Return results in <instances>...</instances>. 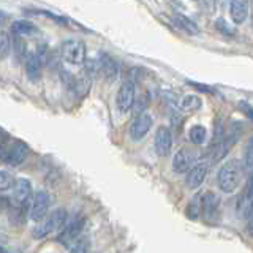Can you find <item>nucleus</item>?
I'll return each instance as SVG.
<instances>
[{
	"mask_svg": "<svg viewBox=\"0 0 253 253\" xmlns=\"http://www.w3.org/2000/svg\"><path fill=\"white\" fill-rule=\"evenodd\" d=\"M10 51H11V40L6 32L0 30V59L8 57Z\"/></svg>",
	"mask_w": 253,
	"mask_h": 253,
	"instance_id": "obj_23",
	"label": "nucleus"
},
{
	"mask_svg": "<svg viewBox=\"0 0 253 253\" xmlns=\"http://www.w3.org/2000/svg\"><path fill=\"white\" fill-rule=\"evenodd\" d=\"M195 152L188 147H182L180 150H177L176 155L172 158V169L177 174H185L188 172V169L192 168L195 163Z\"/></svg>",
	"mask_w": 253,
	"mask_h": 253,
	"instance_id": "obj_10",
	"label": "nucleus"
},
{
	"mask_svg": "<svg viewBox=\"0 0 253 253\" xmlns=\"http://www.w3.org/2000/svg\"><path fill=\"white\" fill-rule=\"evenodd\" d=\"M29 157V147L22 141H13L10 144L0 142V162L10 166H19Z\"/></svg>",
	"mask_w": 253,
	"mask_h": 253,
	"instance_id": "obj_3",
	"label": "nucleus"
},
{
	"mask_svg": "<svg viewBox=\"0 0 253 253\" xmlns=\"http://www.w3.org/2000/svg\"><path fill=\"white\" fill-rule=\"evenodd\" d=\"M14 52L18 54L19 59H24V57H27V55H29L26 42L21 38V35H14Z\"/></svg>",
	"mask_w": 253,
	"mask_h": 253,
	"instance_id": "obj_25",
	"label": "nucleus"
},
{
	"mask_svg": "<svg viewBox=\"0 0 253 253\" xmlns=\"http://www.w3.org/2000/svg\"><path fill=\"white\" fill-rule=\"evenodd\" d=\"M188 136L193 144L200 146L206 141V138H208V130H206V126L203 125H193L188 131Z\"/></svg>",
	"mask_w": 253,
	"mask_h": 253,
	"instance_id": "obj_20",
	"label": "nucleus"
},
{
	"mask_svg": "<svg viewBox=\"0 0 253 253\" xmlns=\"http://www.w3.org/2000/svg\"><path fill=\"white\" fill-rule=\"evenodd\" d=\"M11 27H13L14 35H32V34H35V32H37V27L34 26V24L26 21V19L13 22Z\"/></svg>",
	"mask_w": 253,
	"mask_h": 253,
	"instance_id": "obj_19",
	"label": "nucleus"
},
{
	"mask_svg": "<svg viewBox=\"0 0 253 253\" xmlns=\"http://www.w3.org/2000/svg\"><path fill=\"white\" fill-rule=\"evenodd\" d=\"M241 108H242V111H244L245 114L250 116V117L253 119V108H252V106H249L247 103H241Z\"/></svg>",
	"mask_w": 253,
	"mask_h": 253,
	"instance_id": "obj_30",
	"label": "nucleus"
},
{
	"mask_svg": "<svg viewBox=\"0 0 253 253\" xmlns=\"http://www.w3.org/2000/svg\"><path fill=\"white\" fill-rule=\"evenodd\" d=\"M152 125H154V119L147 113L136 116L130 125V138L133 141H141L149 133V130L152 128Z\"/></svg>",
	"mask_w": 253,
	"mask_h": 253,
	"instance_id": "obj_8",
	"label": "nucleus"
},
{
	"mask_svg": "<svg viewBox=\"0 0 253 253\" xmlns=\"http://www.w3.org/2000/svg\"><path fill=\"white\" fill-rule=\"evenodd\" d=\"M14 177L8 171L0 169V192H6V190L13 188Z\"/></svg>",
	"mask_w": 253,
	"mask_h": 253,
	"instance_id": "obj_24",
	"label": "nucleus"
},
{
	"mask_svg": "<svg viewBox=\"0 0 253 253\" xmlns=\"http://www.w3.org/2000/svg\"><path fill=\"white\" fill-rule=\"evenodd\" d=\"M42 68H43V60L37 52H30L26 57V75L29 81L38 83L42 79Z\"/></svg>",
	"mask_w": 253,
	"mask_h": 253,
	"instance_id": "obj_15",
	"label": "nucleus"
},
{
	"mask_svg": "<svg viewBox=\"0 0 253 253\" xmlns=\"http://www.w3.org/2000/svg\"><path fill=\"white\" fill-rule=\"evenodd\" d=\"M87 249H89V241H87V237H78V239L71 244L70 253H87Z\"/></svg>",
	"mask_w": 253,
	"mask_h": 253,
	"instance_id": "obj_27",
	"label": "nucleus"
},
{
	"mask_svg": "<svg viewBox=\"0 0 253 253\" xmlns=\"http://www.w3.org/2000/svg\"><path fill=\"white\" fill-rule=\"evenodd\" d=\"M177 106L182 113H195L203 106V100L198 95H185L179 100Z\"/></svg>",
	"mask_w": 253,
	"mask_h": 253,
	"instance_id": "obj_18",
	"label": "nucleus"
},
{
	"mask_svg": "<svg viewBox=\"0 0 253 253\" xmlns=\"http://www.w3.org/2000/svg\"><path fill=\"white\" fill-rule=\"evenodd\" d=\"M32 184L29 179H16L13 185V201L18 208H24L32 200Z\"/></svg>",
	"mask_w": 253,
	"mask_h": 253,
	"instance_id": "obj_9",
	"label": "nucleus"
},
{
	"mask_svg": "<svg viewBox=\"0 0 253 253\" xmlns=\"http://www.w3.org/2000/svg\"><path fill=\"white\" fill-rule=\"evenodd\" d=\"M155 152L158 157H168L172 147V134L168 126H158L154 139Z\"/></svg>",
	"mask_w": 253,
	"mask_h": 253,
	"instance_id": "obj_11",
	"label": "nucleus"
},
{
	"mask_svg": "<svg viewBox=\"0 0 253 253\" xmlns=\"http://www.w3.org/2000/svg\"><path fill=\"white\" fill-rule=\"evenodd\" d=\"M208 171H209V163L201 162V163L193 165L187 172V187L190 190L200 188L203 185L206 176H208Z\"/></svg>",
	"mask_w": 253,
	"mask_h": 253,
	"instance_id": "obj_12",
	"label": "nucleus"
},
{
	"mask_svg": "<svg viewBox=\"0 0 253 253\" xmlns=\"http://www.w3.org/2000/svg\"><path fill=\"white\" fill-rule=\"evenodd\" d=\"M67 220H68V215L65 209H62V208L55 209L54 212H51L49 215L42 220V223H38L34 228V237L35 239H44V237H47L49 234L57 233L59 229L65 226Z\"/></svg>",
	"mask_w": 253,
	"mask_h": 253,
	"instance_id": "obj_2",
	"label": "nucleus"
},
{
	"mask_svg": "<svg viewBox=\"0 0 253 253\" xmlns=\"http://www.w3.org/2000/svg\"><path fill=\"white\" fill-rule=\"evenodd\" d=\"M201 196H203V195H196V196H193V200L188 203V208H187V215H188L190 218H198V217L201 215V212H203Z\"/></svg>",
	"mask_w": 253,
	"mask_h": 253,
	"instance_id": "obj_21",
	"label": "nucleus"
},
{
	"mask_svg": "<svg viewBox=\"0 0 253 253\" xmlns=\"http://www.w3.org/2000/svg\"><path fill=\"white\" fill-rule=\"evenodd\" d=\"M0 253H19V252H14V250H0Z\"/></svg>",
	"mask_w": 253,
	"mask_h": 253,
	"instance_id": "obj_33",
	"label": "nucleus"
},
{
	"mask_svg": "<svg viewBox=\"0 0 253 253\" xmlns=\"http://www.w3.org/2000/svg\"><path fill=\"white\" fill-rule=\"evenodd\" d=\"M62 57L71 65H83L85 62V44L79 40H67L62 44Z\"/></svg>",
	"mask_w": 253,
	"mask_h": 253,
	"instance_id": "obj_4",
	"label": "nucleus"
},
{
	"mask_svg": "<svg viewBox=\"0 0 253 253\" xmlns=\"http://www.w3.org/2000/svg\"><path fill=\"white\" fill-rule=\"evenodd\" d=\"M242 169L247 172H253V139L247 144L244 150V160H242Z\"/></svg>",
	"mask_w": 253,
	"mask_h": 253,
	"instance_id": "obj_22",
	"label": "nucleus"
},
{
	"mask_svg": "<svg viewBox=\"0 0 253 253\" xmlns=\"http://www.w3.org/2000/svg\"><path fill=\"white\" fill-rule=\"evenodd\" d=\"M203 5H204V8L208 11H213L215 10V3H217V0H203Z\"/></svg>",
	"mask_w": 253,
	"mask_h": 253,
	"instance_id": "obj_29",
	"label": "nucleus"
},
{
	"mask_svg": "<svg viewBox=\"0 0 253 253\" xmlns=\"http://www.w3.org/2000/svg\"><path fill=\"white\" fill-rule=\"evenodd\" d=\"M134 98H136V90H134V84L131 81H125L119 87L117 97H116V105L121 113H128L133 108Z\"/></svg>",
	"mask_w": 253,
	"mask_h": 253,
	"instance_id": "obj_7",
	"label": "nucleus"
},
{
	"mask_svg": "<svg viewBox=\"0 0 253 253\" xmlns=\"http://www.w3.org/2000/svg\"><path fill=\"white\" fill-rule=\"evenodd\" d=\"M172 22L176 24L177 29H180L182 32H185V34H188V35L200 34V27H198V24L184 14H172Z\"/></svg>",
	"mask_w": 253,
	"mask_h": 253,
	"instance_id": "obj_17",
	"label": "nucleus"
},
{
	"mask_svg": "<svg viewBox=\"0 0 253 253\" xmlns=\"http://www.w3.org/2000/svg\"><path fill=\"white\" fill-rule=\"evenodd\" d=\"M242 165L237 160H228L217 172V185L223 193H233L241 184Z\"/></svg>",
	"mask_w": 253,
	"mask_h": 253,
	"instance_id": "obj_1",
	"label": "nucleus"
},
{
	"mask_svg": "<svg viewBox=\"0 0 253 253\" xmlns=\"http://www.w3.org/2000/svg\"><path fill=\"white\" fill-rule=\"evenodd\" d=\"M51 206V195L46 190H38V192L32 196V206L29 215L34 221H42L49 211Z\"/></svg>",
	"mask_w": 253,
	"mask_h": 253,
	"instance_id": "obj_5",
	"label": "nucleus"
},
{
	"mask_svg": "<svg viewBox=\"0 0 253 253\" xmlns=\"http://www.w3.org/2000/svg\"><path fill=\"white\" fill-rule=\"evenodd\" d=\"M201 204H203V215L206 220H215L218 215V208H220V198L213 192H208L201 196Z\"/></svg>",
	"mask_w": 253,
	"mask_h": 253,
	"instance_id": "obj_14",
	"label": "nucleus"
},
{
	"mask_svg": "<svg viewBox=\"0 0 253 253\" xmlns=\"http://www.w3.org/2000/svg\"><path fill=\"white\" fill-rule=\"evenodd\" d=\"M147 106H149V97H147V95H142V97H139L138 100L134 98V103H133L131 109H133L134 114L139 116V114H142L147 109Z\"/></svg>",
	"mask_w": 253,
	"mask_h": 253,
	"instance_id": "obj_26",
	"label": "nucleus"
},
{
	"mask_svg": "<svg viewBox=\"0 0 253 253\" xmlns=\"http://www.w3.org/2000/svg\"><path fill=\"white\" fill-rule=\"evenodd\" d=\"M247 221H249V228H250V231H253V211L250 212V215L247 217Z\"/></svg>",
	"mask_w": 253,
	"mask_h": 253,
	"instance_id": "obj_31",
	"label": "nucleus"
},
{
	"mask_svg": "<svg viewBox=\"0 0 253 253\" xmlns=\"http://www.w3.org/2000/svg\"><path fill=\"white\" fill-rule=\"evenodd\" d=\"M84 225H85V217L83 213H76L73 218L67 220L62 233L59 234V241L65 245H70L71 242H75L84 229Z\"/></svg>",
	"mask_w": 253,
	"mask_h": 253,
	"instance_id": "obj_6",
	"label": "nucleus"
},
{
	"mask_svg": "<svg viewBox=\"0 0 253 253\" xmlns=\"http://www.w3.org/2000/svg\"><path fill=\"white\" fill-rule=\"evenodd\" d=\"M229 16L234 24L245 22L249 16V3L247 0H231L229 2Z\"/></svg>",
	"mask_w": 253,
	"mask_h": 253,
	"instance_id": "obj_16",
	"label": "nucleus"
},
{
	"mask_svg": "<svg viewBox=\"0 0 253 253\" xmlns=\"http://www.w3.org/2000/svg\"><path fill=\"white\" fill-rule=\"evenodd\" d=\"M215 29L220 32V34H225V35H234V30L233 27L229 26V24L223 19V18H220L215 21Z\"/></svg>",
	"mask_w": 253,
	"mask_h": 253,
	"instance_id": "obj_28",
	"label": "nucleus"
},
{
	"mask_svg": "<svg viewBox=\"0 0 253 253\" xmlns=\"http://www.w3.org/2000/svg\"><path fill=\"white\" fill-rule=\"evenodd\" d=\"M98 70L103 73L109 83H114L119 78V63L109 54L101 52L98 59Z\"/></svg>",
	"mask_w": 253,
	"mask_h": 253,
	"instance_id": "obj_13",
	"label": "nucleus"
},
{
	"mask_svg": "<svg viewBox=\"0 0 253 253\" xmlns=\"http://www.w3.org/2000/svg\"><path fill=\"white\" fill-rule=\"evenodd\" d=\"M6 206H8V201L3 200V198H0V209H2V208H6Z\"/></svg>",
	"mask_w": 253,
	"mask_h": 253,
	"instance_id": "obj_32",
	"label": "nucleus"
}]
</instances>
